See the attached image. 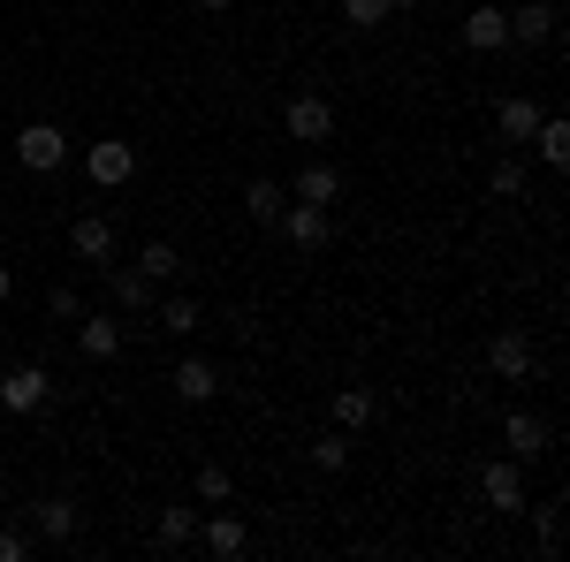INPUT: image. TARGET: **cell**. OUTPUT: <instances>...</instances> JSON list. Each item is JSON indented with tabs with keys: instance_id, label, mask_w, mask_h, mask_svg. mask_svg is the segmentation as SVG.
<instances>
[{
	"instance_id": "1",
	"label": "cell",
	"mask_w": 570,
	"mask_h": 562,
	"mask_svg": "<svg viewBox=\"0 0 570 562\" xmlns=\"http://www.w3.org/2000/svg\"><path fill=\"white\" fill-rule=\"evenodd\" d=\"M282 137H289V145H327V137H335V99H320V91L282 99Z\"/></svg>"
},
{
	"instance_id": "2",
	"label": "cell",
	"mask_w": 570,
	"mask_h": 562,
	"mask_svg": "<svg viewBox=\"0 0 570 562\" xmlns=\"http://www.w3.org/2000/svg\"><path fill=\"white\" fill-rule=\"evenodd\" d=\"M85 175H91V190H130L137 183V145L130 137H99V145H85Z\"/></svg>"
},
{
	"instance_id": "3",
	"label": "cell",
	"mask_w": 570,
	"mask_h": 562,
	"mask_svg": "<svg viewBox=\"0 0 570 562\" xmlns=\"http://www.w3.org/2000/svg\"><path fill=\"white\" fill-rule=\"evenodd\" d=\"M46 403H53V373H46V365H0V411L31 418Z\"/></svg>"
},
{
	"instance_id": "4",
	"label": "cell",
	"mask_w": 570,
	"mask_h": 562,
	"mask_svg": "<svg viewBox=\"0 0 570 562\" xmlns=\"http://www.w3.org/2000/svg\"><path fill=\"white\" fill-rule=\"evenodd\" d=\"M16 160L31 175H53L61 160H69V137H61V122H23L16 130Z\"/></svg>"
},
{
	"instance_id": "5",
	"label": "cell",
	"mask_w": 570,
	"mask_h": 562,
	"mask_svg": "<svg viewBox=\"0 0 570 562\" xmlns=\"http://www.w3.org/2000/svg\"><path fill=\"white\" fill-rule=\"evenodd\" d=\"M31 532H39L46 548H69V540L85 532V510H77V494H46V502H31Z\"/></svg>"
},
{
	"instance_id": "6",
	"label": "cell",
	"mask_w": 570,
	"mask_h": 562,
	"mask_svg": "<svg viewBox=\"0 0 570 562\" xmlns=\"http://www.w3.org/2000/svg\"><path fill=\"white\" fill-rule=\"evenodd\" d=\"M274 228H282L297 252H327V244H335V214H327V206H297V198L282 206V220H274Z\"/></svg>"
},
{
	"instance_id": "7",
	"label": "cell",
	"mask_w": 570,
	"mask_h": 562,
	"mask_svg": "<svg viewBox=\"0 0 570 562\" xmlns=\"http://www.w3.org/2000/svg\"><path fill=\"white\" fill-rule=\"evenodd\" d=\"M480 494H487V510L518 517V510H525V464H518V456H494L480 472Z\"/></svg>"
},
{
	"instance_id": "8",
	"label": "cell",
	"mask_w": 570,
	"mask_h": 562,
	"mask_svg": "<svg viewBox=\"0 0 570 562\" xmlns=\"http://www.w3.org/2000/svg\"><path fill=\"white\" fill-rule=\"evenodd\" d=\"M532 365H540V349H532L525 327H502V335L487 343V373H494V381H525Z\"/></svg>"
},
{
	"instance_id": "9",
	"label": "cell",
	"mask_w": 570,
	"mask_h": 562,
	"mask_svg": "<svg viewBox=\"0 0 570 562\" xmlns=\"http://www.w3.org/2000/svg\"><path fill=\"white\" fill-rule=\"evenodd\" d=\"M198 540H206V555H214V562H236V555H244V548H252V532H244V517H236L228 502L198 517Z\"/></svg>"
},
{
	"instance_id": "10",
	"label": "cell",
	"mask_w": 570,
	"mask_h": 562,
	"mask_svg": "<svg viewBox=\"0 0 570 562\" xmlns=\"http://www.w3.org/2000/svg\"><path fill=\"white\" fill-rule=\"evenodd\" d=\"M502 16H510V46H548L556 23H563L556 0H518V8H502Z\"/></svg>"
},
{
	"instance_id": "11",
	"label": "cell",
	"mask_w": 570,
	"mask_h": 562,
	"mask_svg": "<svg viewBox=\"0 0 570 562\" xmlns=\"http://www.w3.org/2000/svg\"><path fill=\"white\" fill-rule=\"evenodd\" d=\"M540 115H548V107H540L532 91H510V99L494 107V137H502V145H532V130H540Z\"/></svg>"
},
{
	"instance_id": "12",
	"label": "cell",
	"mask_w": 570,
	"mask_h": 562,
	"mask_svg": "<svg viewBox=\"0 0 570 562\" xmlns=\"http://www.w3.org/2000/svg\"><path fill=\"white\" fill-rule=\"evenodd\" d=\"M502 441H510V456H518V464H540L556 433H548V418H540V411H510V418H502Z\"/></svg>"
},
{
	"instance_id": "13",
	"label": "cell",
	"mask_w": 570,
	"mask_h": 562,
	"mask_svg": "<svg viewBox=\"0 0 570 562\" xmlns=\"http://www.w3.org/2000/svg\"><path fill=\"white\" fill-rule=\"evenodd\" d=\"M456 39H464V53H502L510 46V16L502 8H464V31Z\"/></svg>"
},
{
	"instance_id": "14",
	"label": "cell",
	"mask_w": 570,
	"mask_h": 562,
	"mask_svg": "<svg viewBox=\"0 0 570 562\" xmlns=\"http://www.w3.org/2000/svg\"><path fill=\"white\" fill-rule=\"evenodd\" d=\"M289 198H297V206H335V198H343V168H335V160H305L297 183H289Z\"/></svg>"
},
{
	"instance_id": "15",
	"label": "cell",
	"mask_w": 570,
	"mask_h": 562,
	"mask_svg": "<svg viewBox=\"0 0 570 562\" xmlns=\"http://www.w3.org/2000/svg\"><path fill=\"white\" fill-rule=\"evenodd\" d=\"M99 274H107V297H115V312H130V319H137V312H153V297H160V289L137 274V266H115V259H107Z\"/></svg>"
},
{
	"instance_id": "16",
	"label": "cell",
	"mask_w": 570,
	"mask_h": 562,
	"mask_svg": "<svg viewBox=\"0 0 570 562\" xmlns=\"http://www.w3.org/2000/svg\"><path fill=\"white\" fill-rule=\"evenodd\" d=\"M77 349H85L91 365H107V357L122 349V319H115V312H85V319H77Z\"/></svg>"
},
{
	"instance_id": "17",
	"label": "cell",
	"mask_w": 570,
	"mask_h": 562,
	"mask_svg": "<svg viewBox=\"0 0 570 562\" xmlns=\"http://www.w3.org/2000/svg\"><path fill=\"white\" fill-rule=\"evenodd\" d=\"M69 252H77L85 266H107V259H115V220H107V214H85L77 228H69Z\"/></svg>"
},
{
	"instance_id": "18",
	"label": "cell",
	"mask_w": 570,
	"mask_h": 562,
	"mask_svg": "<svg viewBox=\"0 0 570 562\" xmlns=\"http://www.w3.org/2000/svg\"><path fill=\"white\" fill-rule=\"evenodd\" d=\"M168 388H176L183 403H214V395H220V365H214V357H183L176 373H168Z\"/></svg>"
},
{
	"instance_id": "19",
	"label": "cell",
	"mask_w": 570,
	"mask_h": 562,
	"mask_svg": "<svg viewBox=\"0 0 570 562\" xmlns=\"http://www.w3.org/2000/svg\"><path fill=\"white\" fill-rule=\"evenodd\" d=\"M327 411H335V426H343V433H365L373 418H381V395H373V388H335Z\"/></svg>"
},
{
	"instance_id": "20",
	"label": "cell",
	"mask_w": 570,
	"mask_h": 562,
	"mask_svg": "<svg viewBox=\"0 0 570 562\" xmlns=\"http://www.w3.org/2000/svg\"><path fill=\"white\" fill-rule=\"evenodd\" d=\"M137 274H145V282H153V289H168V282H176V274H183V252H176V244H168V236H153V244H145V252H137Z\"/></svg>"
},
{
	"instance_id": "21",
	"label": "cell",
	"mask_w": 570,
	"mask_h": 562,
	"mask_svg": "<svg viewBox=\"0 0 570 562\" xmlns=\"http://www.w3.org/2000/svg\"><path fill=\"white\" fill-rule=\"evenodd\" d=\"M282 206H289V190H282L274 175H252V183H244V214L259 220V228H274V220H282Z\"/></svg>"
},
{
	"instance_id": "22",
	"label": "cell",
	"mask_w": 570,
	"mask_h": 562,
	"mask_svg": "<svg viewBox=\"0 0 570 562\" xmlns=\"http://www.w3.org/2000/svg\"><path fill=\"white\" fill-rule=\"evenodd\" d=\"M532 152H540L548 168H570V122H563V115H540V130H532Z\"/></svg>"
},
{
	"instance_id": "23",
	"label": "cell",
	"mask_w": 570,
	"mask_h": 562,
	"mask_svg": "<svg viewBox=\"0 0 570 562\" xmlns=\"http://www.w3.org/2000/svg\"><path fill=\"white\" fill-rule=\"evenodd\" d=\"M532 548H540V562L563 555V502H540L532 510Z\"/></svg>"
},
{
	"instance_id": "24",
	"label": "cell",
	"mask_w": 570,
	"mask_h": 562,
	"mask_svg": "<svg viewBox=\"0 0 570 562\" xmlns=\"http://www.w3.org/2000/svg\"><path fill=\"white\" fill-rule=\"evenodd\" d=\"M190 494H198V510H220V502H236V479H228V464H198Z\"/></svg>"
},
{
	"instance_id": "25",
	"label": "cell",
	"mask_w": 570,
	"mask_h": 562,
	"mask_svg": "<svg viewBox=\"0 0 570 562\" xmlns=\"http://www.w3.org/2000/svg\"><path fill=\"white\" fill-rule=\"evenodd\" d=\"M153 304H160V335H198V327H206L198 297H153Z\"/></svg>"
},
{
	"instance_id": "26",
	"label": "cell",
	"mask_w": 570,
	"mask_h": 562,
	"mask_svg": "<svg viewBox=\"0 0 570 562\" xmlns=\"http://www.w3.org/2000/svg\"><path fill=\"white\" fill-rule=\"evenodd\" d=\"M198 517H206V510H160V548H168V555H176V548H190V540H198Z\"/></svg>"
},
{
	"instance_id": "27",
	"label": "cell",
	"mask_w": 570,
	"mask_h": 562,
	"mask_svg": "<svg viewBox=\"0 0 570 562\" xmlns=\"http://www.w3.org/2000/svg\"><path fill=\"white\" fill-rule=\"evenodd\" d=\"M487 190H494V198H525V152H502V160L487 168Z\"/></svg>"
},
{
	"instance_id": "28",
	"label": "cell",
	"mask_w": 570,
	"mask_h": 562,
	"mask_svg": "<svg viewBox=\"0 0 570 562\" xmlns=\"http://www.w3.org/2000/svg\"><path fill=\"white\" fill-rule=\"evenodd\" d=\"M343 464H351V433L343 426L320 433V441H312V472H343Z\"/></svg>"
},
{
	"instance_id": "29",
	"label": "cell",
	"mask_w": 570,
	"mask_h": 562,
	"mask_svg": "<svg viewBox=\"0 0 570 562\" xmlns=\"http://www.w3.org/2000/svg\"><path fill=\"white\" fill-rule=\"evenodd\" d=\"M389 16H395V0H343V23L351 31H381Z\"/></svg>"
},
{
	"instance_id": "30",
	"label": "cell",
	"mask_w": 570,
	"mask_h": 562,
	"mask_svg": "<svg viewBox=\"0 0 570 562\" xmlns=\"http://www.w3.org/2000/svg\"><path fill=\"white\" fill-rule=\"evenodd\" d=\"M46 319H85V297H77V289H53V297H46Z\"/></svg>"
},
{
	"instance_id": "31",
	"label": "cell",
	"mask_w": 570,
	"mask_h": 562,
	"mask_svg": "<svg viewBox=\"0 0 570 562\" xmlns=\"http://www.w3.org/2000/svg\"><path fill=\"white\" fill-rule=\"evenodd\" d=\"M31 548H39L31 532H0V562H31Z\"/></svg>"
},
{
	"instance_id": "32",
	"label": "cell",
	"mask_w": 570,
	"mask_h": 562,
	"mask_svg": "<svg viewBox=\"0 0 570 562\" xmlns=\"http://www.w3.org/2000/svg\"><path fill=\"white\" fill-rule=\"evenodd\" d=\"M8 297H16V274H8V266H0V304H8Z\"/></svg>"
},
{
	"instance_id": "33",
	"label": "cell",
	"mask_w": 570,
	"mask_h": 562,
	"mask_svg": "<svg viewBox=\"0 0 570 562\" xmlns=\"http://www.w3.org/2000/svg\"><path fill=\"white\" fill-rule=\"evenodd\" d=\"M198 8H206V16H220V8H236V0H198Z\"/></svg>"
},
{
	"instance_id": "34",
	"label": "cell",
	"mask_w": 570,
	"mask_h": 562,
	"mask_svg": "<svg viewBox=\"0 0 570 562\" xmlns=\"http://www.w3.org/2000/svg\"><path fill=\"white\" fill-rule=\"evenodd\" d=\"M411 8H426V0H395V16H411Z\"/></svg>"
},
{
	"instance_id": "35",
	"label": "cell",
	"mask_w": 570,
	"mask_h": 562,
	"mask_svg": "<svg viewBox=\"0 0 570 562\" xmlns=\"http://www.w3.org/2000/svg\"><path fill=\"white\" fill-rule=\"evenodd\" d=\"M0 365H8V343H0Z\"/></svg>"
}]
</instances>
